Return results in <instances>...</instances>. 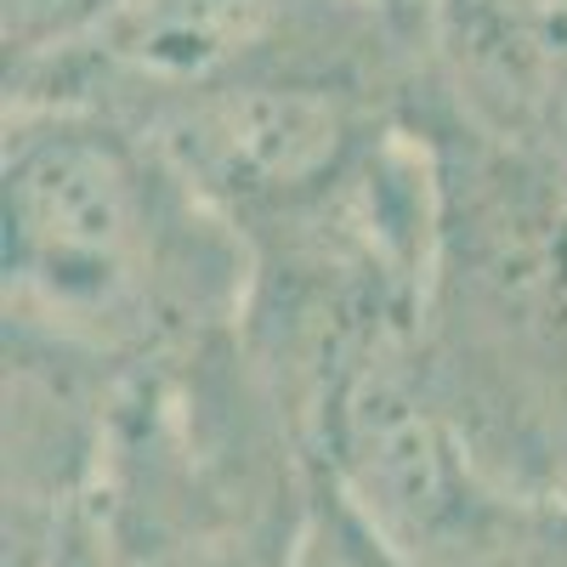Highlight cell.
Here are the masks:
<instances>
[{
  "label": "cell",
  "mask_w": 567,
  "mask_h": 567,
  "mask_svg": "<svg viewBox=\"0 0 567 567\" xmlns=\"http://www.w3.org/2000/svg\"><path fill=\"white\" fill-rule=\"evenodd\" d=\"M0 272L12 352L131 381L239 336L250 245L131 120L7 103Z\"/></svg>",
  "instance_id": "cell-1"
},
{
  "label": "cell",
  "mask_w": 567,
  "mask_h": 567,
  "mask_svg": "<svg viewBox=\"0 0 567 567\" xmlns=\"http://www.w3.org/2000/svg\"><path fill=\"white\" fill-rule=\"evenodd\" d=\"M437 233L414 347L454 437L499 494H567V199L420 103Z\"/></svg>",
  "instance_id": "cell-2"
},
{
  "label": "cell",
  "mask_w": 567,
  "mask_h": 567,
  "mask_svg": "<svg viewBox=\"0 0 567 567\" xmlns=\"http://www.w3.org/2000/svg\"><path fill=\"white\" fill-rule=\"evenodd\" d=\"M109 114L148 136L239 239H256L352 182L420 109L341 80H227Z\"/></svg>",
  "instance_id": "cell-3"
},
{
  "label": "cell",
  "mask_w": 567,
  "mask_h": 567,
  "mask_svg": "<svg viewBox=\"0 0 567 567\" xmlns=\"http://www.w3.org/2000/svg\"><path fill=\"white\" fill-rule=\"evenodd\" d=\"M425 103L539 171L567 199V12L437 7Z\"/></svg>",
  "instance_id": "cell-4"
},
{
  "label": "cell",
  "mask_w": 567,
  "mask_h": 567,
  "mask_svg": "<svg viewBox=\"0 0 567 567\" xmlns=\"http://www.w3.org/2000/svg\"><path fill=\"white\" fill-rule=\"evenodd\" d=\"M432 567H567V494H488Z\"/></svg>",
  "instance_id": "cell-5"
},
{
  "label": "cell",
  "mask_w": 567,
  "mask_h": 567,
  "mask_svg": "<svg viewBox=\"0 0 567 567\" xmlns=\"http://www.w3.org/2000/svg\"><path fill=\"white\" fill-rule=\"evenodd\" d=\"M125 0H0V52L7 74H29L91 40Z\"/></svg>",
  "instance_id": "cell-6"
},
{
  "label": "cell",
  "mask_w": 567,
  "mask_h": 567,
  "mask_svg": "<svg viewBox=\"0 0 567 567\" xmlns=\"http://www.w3.org/2000/svg\"><path fill=\"white\" fill-rule=\"evenodd\" d=\"M290 567H409V561L374 539L336 494L318 488V505L307 516V534Z\"/></svg>",
  "instance_id": "cell-7"
},
{
  "label": "cell",
  "mask_w": 567,
  "mask_h": 567,
  "mask_svg": "<svg viewBox=\"0 0 567 567\" xmlns=\"http://www.w3.org/2000/svg\"><path fill=\"white\" fill-rule=\"evenodd\" d=\"M120 567H261L250 550H239V545H210V539H199V545H165V550H142V556H131V561H120Z\"/></svg>",
  "instance_id": "cell-8"
}]
</instances>
